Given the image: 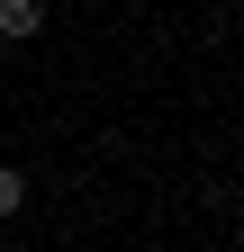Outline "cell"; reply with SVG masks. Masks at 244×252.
<instances>
[{"mask_svg": "<svg viewBox=\"0 0 244 252\" xmlns=\"http://www.w3.org/2000/svg\"><path fill=\"white\" fill-rule=\"evenodd\" d=\"M18 198H27V180H18L9 162H0V216H18Z\"/></svg>", "mask_w": 244, "mask_h": 252, "instance_id": "obj_2", "label": "cell"}, {"mask_svg": "<svg viewBox=\"0 0 244 252\" xmlns=\"http://www.w3.org/2000/svg\"><path fill=\"white\" fill-rule=\"evenodd\" d=\"M45 27V0H0V36H37Z\"/></svg>", "mask_w": 244, "mask_h": 252, "instance_id": "obj_1", "label": "cell"}]
</instances>
